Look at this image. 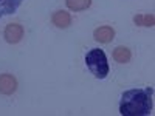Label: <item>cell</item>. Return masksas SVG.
Listing matches in <instances>:
<instances>
[{"instance_id":"cell-1","label":"cell","mask_w":155,"mask_h":116,"mask_svg":"<svg viewBox=\"0 0 155 116\" xmlns=\"http://www.w3.org/2000/svg\"><path fill=\"white\" fill-rule=\"evenodd\" d=\"M153 88H135L123 93L120 101V113L123 116H146L152 110Z\"/></svg>"},{"instance_id":"cell-2","label":"cell","mask_w":155,"mask_h":116,"mask_svg":"<svg viewBox=\"0 0 155 116\" xmlns=\"http://www.w3.org/2000/svg\"><path fill=\"white\" fill-rule=\"evenodd\" d=\"M85 63L88 70L92 71V74L98 79H104L109 74V63H107L106 53L99 48H93L88 51L85 56Z\"/></svg>"},{"instance_id":"cell-3","label":"cell","mask_w":155,"mask_h":116,"mask_svg":"<svg viewBox=\"0 0 155 116\" xmlns=\"http://www.w3.org/2000/svg\"><path fill=\"white\" fill-rule=\"evenodd\" d=\"M3 37L8 44H19L23 37V28L19 23H9L5 28Z\"/></svg>"},{"instance_id":"cell-4","label":"cell","mask_w":155,"mask_h":116,"mask_svg":"<svg viewBox=\"0 0 155 116\" xmlns=\"http://www.w3.org/2000/svg\"><path fill=\"white\" fill-rule=\"evenodd\" d=\"M17 90V81L12 74H0V93L2 95H12Z\"/></svg>"},{"instance_id":"cell-5","label":"cell","mask_w":155,"mask_h":116,"mask_svg":"<svg viewBox=\"0 0 155 116\" xmlns=\"http://www.w3.org/2000/svg\"><path fill=\"white\" fill-rule=\"evenodd\" d=\"M22 5V0H0V19L3 16L14 14Z\"/></svg>"},{"instance_id":"cell-6","label":"cell","mask_w":155,"mask_h":116,"mask_svg":"<svg viewBox=\"0 0 155 116\" xmlns=\"http://www.w3.org/2000/svg\"><path fill=\"white\" fill-rule=\"evenodd\" d=\"M93 37H95V40H98V42H101V44H109V42L113 40L115 31H113L112 27H101V28L95 30Z\"/></svg>"},{"instance_id":"cell-7","label":"cell","mask_w":155,"mask_h":116,"mask_svg":"<svg viewBox=\"0 0 155 116\" xmlns=\"http://www.w3.org/2000/svg\"><path fill=\"white\" fill-rule=\"evenodd\" d=\"M51 22H53V25H56L58 28H68L70 23H71V17L65 11H56L53 14V17H51Z\"/></svg>"},{"instance_id":"cell-8","label":"cell","mask_w":155,"mask_h":116,"mask_svg":"<svg viewBox=\"0 0 155 116\" xmlns=\"http://www.w3.org/2000/svg\"><path fill=\"white\" fill-rule=\"evenodd\" d=\"M130 57H132V53H130V50L126 48V47H118V48H115V51H113V59L116 62H120V63L129 62Z\"/></svg>"},{"instance_id":"cell-9","label":"cell","mask_w":155,"mask_h":116,"mask_svg":"<svg viewBox=\"0 0 155 116\" xmlns=\"http://www.w3.org/2000/svg\"><path fill=\"white\" fill-rule=\"evenodd\" d=\"M134 22L138 27H153L155 16L153 14H138V16L134 17Z\"/></svg>"},{"instance_id":"cell-10","label":"cell","mask_w":155,"mask_h":116,"mask_svg":"<svg viewBox=\"0 0 155 116\" xmlns=\"http://www.w3.org/2000/svg\"><path fill=\"white\" fill-rule=\"evenodd\" d=\"M92 5V0H67V6L71 11H82Z\"/></svg>"}]
</instances>
